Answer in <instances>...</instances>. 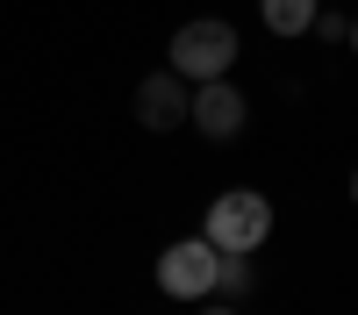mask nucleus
Wrapping results in <instances>:
<instances>
[{
    "instance_id": "1",
    "label": "nucleus",
    "mask_w": 358,
    "mask_h": 315,
    "mask_svg": "<svg viewBox=\"0 0 358 315\" xmlns=\"http://www.w3.org/2000/svg\"><path fill=\"white\" fill-rule=\"evenodd\" d=\"M229 65H236V29L222 22V15H194L187 29L172 36V72L179 79H229Z\"/></svg>"
},
{
    "instance_id": "3",
    "label": "nucleus",
    "mask_w": 358,
    "mask_h": 315,
    "mask_svg": "<svg viewBox=\"0 0 358 315\" xmlns=\"http://www.w3.org/2000/svg\"><path fill=\"white\" fill-rule=\"evenodd\" d=\"M215 265H222V251L208 244V237H179L158 258V286H165L172 301H201V294H215Z\"/></svg>"
},
{
    "instance_id": "6",
    "label": "nucleus",
    "mask_w": 358,
    "mask_h": 315,
    "mask_svg": "<svg viewBox=\"0 0 358 315\" xmlns=\"http://www.w3.org/2000/svg\"><path fill=\"white\" fill-rule=\"evenodd\" d=\"M308 22H315V0H265V29L273 36H301Z\"/></svg>"
},
{
    "instance_id": "2",
    "label": "nucleus",
    "mask_w": 358,
    "mask_h": 315,
    "mask_svg": "<svg viewBox=\"0 0 358 315\" xmlns=\"http://www.w3.org/2000/svg\"><path fill=\"white\" fill-rule=\"evenodd\" d=\"M265 229H273V200L251 193V186H229L215 208H208V229H201V237L215 244V251H258Z\"/></svg>"
},
{
    "instance_id": "9",
    "label": "nucleus",
    "mask_w": 358,
    "mask_h": 315,
    "mask_svg": "<svg viewBox=\"0 0 358 315\" xmlns=\"http://www.w3.org/2000/svg\"><path fill=\"white\" fill-rule=\"evenodd\" d=\"M201 315H236V308H201Z\"/></svg>"
},
{
    "instance_id": "7",
    "label": "nucleus",
    "mask_w": 358,
    "mask_h": 315,
    "mask_svg": "<svg viewBox=\"0 0 358 315\" xmlns=\"http://www.w3.org/2000/svg\"><path fill=\"white\" fill-rule=\"evenodd\" d=\"M215 294H251V251H222V265H215Z\"/></svg>"
},
{
    "instance_id": "5",
    "label": "nucleus",
    "mask_w": 358,
    "mask_h": 315,
    "mask_svg": "<svg viewBox=\"0 0 358 315\" xmlns=\"http://www.w3.org/2000/svg\"><path fill=\"white\" fill-rule=\"evenodd\" d=\"M187 108H194V94H187V79H179L172 65L151 72V79L136 86V122H143V129H172V122H187Z\"/></svg>"
},
{
    "instance_id": "8",
    "label": "nucleus",
    "mask_w": 358,
    "mask_h": 315,
    "mask_svg": "<svg viewBox=\"0 0 358 315\" xmlns=\"http://www.w3.org/2000/svg\"><path fill=\"white\" fill-rule=\"evenodd\" d=\"M308 29H315V36H322V43H344V36H351V29H344V15H315Z\"/></svg>"
},
{
    "instance_id": "10",
    "label": "nucleus",
    "mask_w": 358,
    "mask_h": 315,
    "mask_svg": "<svg viewBox=\"0 0 358 315\" xmlns=\"http://www.w3.org/2000/svg\"><path fill=\"white\" fill-rule=\"evenodd\" d=\"M351 200H358V172H351Z\"/></svg>"
},
{
    "instance_id": "4",
    "label": "nucleus",
    "mask_w": 358,
    "mask_h": 315,
    "mask_svg": "<svg viewBox=\"0 0 358 315\" xmlns=\"http://www.w3.org/2000/svg\"><path fill=\"white\" fill-rule=\"evenodd\" d=\"M187 122H194L201 136L229 143L236 129H244V94H236L229 79H201V86H194V108H187Z\"/></svg>"
},
{
    "instance_id": "11",
    "label": "nucleus",
    "mask_w": 358,
    "mask_h": 315,
    "mask_svg": "<svg viewBox=\"0 0 358 315\" xmlns=\"http://www.w3.org/2000/svg\"><path fill=\"white\" fill-rule=\"evenodd\" d=\"M351 50H358V22H351Z\"/></svg>"
}]
</instances>
